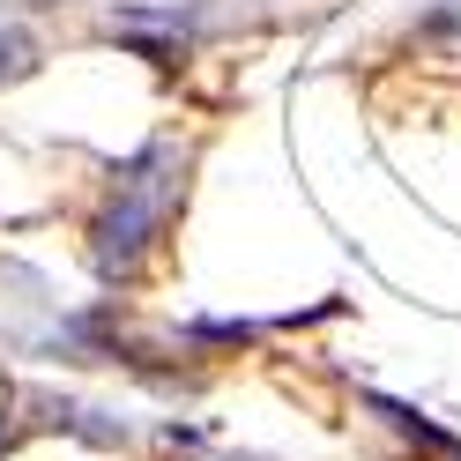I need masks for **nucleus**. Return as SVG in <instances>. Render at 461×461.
<instances>
[{
    "mask_svg": "<svg viewBox=\"0 0 461 461\" xmlns=\"http://www.w3.org/2000/svg\"><path fill=\"white\" fill-rule=\"evenodd\" d=\"M179 171H186V157L171 149V141H141V149L112 171V194H104V209L90 216V261H97V276L112 283V276H127L141 253L157 246V230H164V216H171V201H179Z\"/></svg>",
    "mask_w": 461,
    "mask_h": 461,
    "instance_id": "obj_1",
    "label": "nucleus"
},
{
    "mask_svg": "<svg viewBox=\"0 0 461 461\" xmlns=\"http://www.w3.org/2000/svg\"><path fill=\"white\" fill-rule=\"evenodd\" d=\"M38 410L60 424V431L90 439V447H127V417H112V410H90V402H68V394H45Z\"/></svg>",
    "mask_w": 461,
    "mask_h": 461,
    "instance_id": "obj_2",
    "label": "nucleus"
},
{
    "mask_svg": "<svg viewBox=\"0 0 461 461\" xmlns=\"http://www.w3.org/2000/svg\"><path fill=\"white\" fill-rule=\"evenodd\" d=\"M365 410H372V417H387L402 439H417L424 454H461V439H454V431H439L424 410H410V402H394V394H365Z\"/></svg>",
    "mask_w": 461,
    "mask_h": 461,
    "instance_id": "obj_3",
    "label": "nucleus"
},
{
    "mask_svg": "<svg viewBox=\"0 0 461 461\" xmlns=\"http://www.w3.org/2000/svg\"><path fill=\"white\" fill-rule=\"evenodd\" d=\"M31 52H38V45L23 38L15 23H0V82H15V75H31Z\"/></svg>",
    "mask_w": 461,
    "mask_h": 461,
    "instance_id": "obj_4",
    "label": "nucleus"
},
{
    "mask_svg": "<svg viewBox=\"0 0 461 461\" xmlns=\"http://www.w3.org/2000/svg\"><path fill=\"white\" fill-rule=\"evenodd\" d=\"M186 342H223L230 350V342H253V321H194Z\"/></svg>",
    "mask_w": 461,
    "mask_h": 461,
    "instance_id": "obj_5",
    "label": "nucleus"
},
{
    "mask_svg": "<svg viewBox=\"0 0 461 461\" xmlns=\"http://www.w3.org/2000/svg\"><path fill=\"white\" fill-rule=\"evenodd\" d=\"M417 31H424V38H461V8H439V15H424Z\"/></svg>",
    "mask_w": 461,
    "mask_h": 461,
    "instance_id": "obj_6",
    "label": "nucleus"
},
{
    "mask_svg": "<svg viewBox=\"0 0 461 461\" xmlns=\"http://www.w3.org/2000/svg\"><path fill=\"white\" fill-rule=\"evenodd\" d=\"M230 461H253V454H230Z\"/></svg>",
    "mask_w": 461,
    "mask_h": 461,
    "instance_id": "obj_7",
    "label": "nucleus"
}]
</instances>
